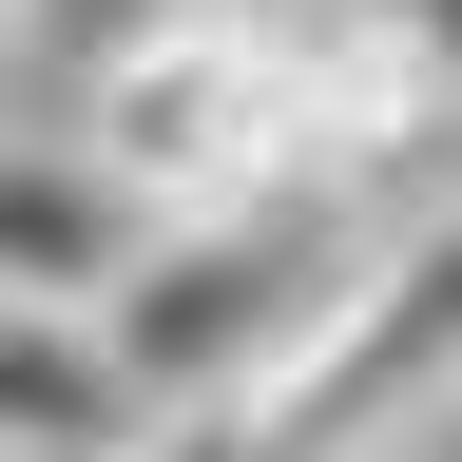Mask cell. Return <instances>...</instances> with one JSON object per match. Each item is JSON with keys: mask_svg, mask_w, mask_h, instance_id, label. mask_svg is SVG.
<instances>
[{"mask_svg": "<svg viewBox=\"0 0 462 462\" xmlns=\"http://www.w3.org/2000/svg\"><path fill=\"white\" fill-rule=\"evenodd\" d=\"M135 424L154 404H135V366H116V328L0 289V462H116Z\"/></svg>", "mask_w": 462, "mask_h": 462, "instance_id": "5", "label": "cell"}, {"mask_svg": "<svg viewBox=\"0 0 462 462\" xmlns=\"http://www.w3.org/2000/svg\"><path fill=\"white\" fill-rule=\"evenodd\" d=\"M0 116H20V20H0Z\"/></svg>", "mask_w": 462, "mask_h": 462, "instance_id": "9", "label": "cell"}, {"mask_svg": "<svg viewBox=\"0 0 462 462\" xmlns=\"http://www.w3.org/2000/svg\"><path fill=\"white\" fill-rule=\"evenodd\" d=\"M0 20H20V97H39V78L78 97V78H116L135 39H173V0H0Z\"/></svg>", "mask_w": 462, "mask_h": 462, "instance_id": "6", "label": "cell"}, {"mask_svg": "<svg viewBox=\"0 0 462 462\" xmlns=\"http://www.w3.org/2000/svg\"><path fill=\"white\" fill-rule=\"evenodd\" d=\"M78 135L116 154V193H135L154 231H173V212L309 193V39L173 20V39H135V58H116V78H78Z\"/></svg>", "mask_w": 462, "mask_h": 462, "instance_id": "3", "label": "cell"}, {"mask_svg": "<svg viewBox=\"0 0 462 462\" xmlns=\"http://www.w3.org/2000/svg\"><path fill=\"white\" fill-rule=\"evenodd\" d=\"M366 270V212L346 193H251V212H173L135 270H116V366L135 404H251L289 346L328 328V289Z\"/></svg>", "mask_w": 462, "mask_h": 462, "instance_id": "1", "label": "cell"}, {"mask_svg": "<svg viewBox=\"0 0 462 462\" xmlns=\"http://www.w3.org/2000/svg\"><path fill=\"white\" fill-rule=\"evenodd\" d=\"M116 462H270V443H251V404H154Z\"/></svg>", "mask_w": 462, "mask_h": 462, "instance_id": "7", "label": "cell"}, {"mask_svg": "<svg viewBox=\"0 0 462 462\" xmlns=\"http://www.w3.org/2000/svg\"><path fill=\"white\" fill-rule=\"evenodd\" d=\"M424 424H462V212H385L366 270L328 289V328L251 385L270 462H404Z\"/></svg>", "mask_w": 462, "mask_h": 462, "instance_id": "2", "label": "cell"}, {"mask_svg": "<svg viewBox=\"0 0 462 462\" xmlns=\"http://www.w3.org/2000/svg\"><path fill=\"white\" fill-rule=\"evenodd\" d=\"M424 193H443V212H462V116H443V173H424Z\"/></svg>", "mask_w": 462, "mask_h": 462, "instance_id": "8", "label": "cell"}, {"mask_svg": "<svg viewBox=\"0 0 462 462\" xmlns=\"http://www.w3.org/2000/svg\"><path fill=\"white\" fill-rule=\"evenodd\" d=\"M154 251V212L116 193L78 116H0V289L20 309H116V270Z\"/></svg>", "mask_w": 462, "mask_h": 462, "instance_id": "4", "label": "cell"}]
</instances>
